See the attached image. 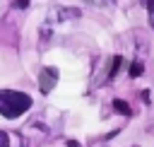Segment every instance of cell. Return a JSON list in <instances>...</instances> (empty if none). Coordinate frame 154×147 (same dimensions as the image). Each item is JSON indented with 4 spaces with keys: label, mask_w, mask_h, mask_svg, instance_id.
I'll list each match as a JSON object with an SVG mask.
<instances>
[{
    "label": "cell",
    "mask_w": 154,
    "mask_h": 147,
    "mask_svg": "<svg viewBox=\"0 0 154 147\" xmlns=\"http://www.w3.org/2000/svg\"><path fill=\"white\" fill-rule=\"evenodd\" d=\"M31 108V96L17 89H2L0 92V113L5 118H19L24 111Z\"/></svg>",
    "instance_id": "cell-1"
},
{
    "label": "cell",
    "mask_w": 154,
    "mask_h": 147,
    "mask_svg": "<svg viewBox=\"0 0 154 147\" xmlns=\"http://www.w3.org/2000/svg\"><path fill=\"white\" fill-rule=\"evenodd\" d=\"M55 84H58V67H43L38 75V89L43 94H48Z\"/></svg>",
    "instance_id": "cell-2"
},
{
    "label": "cell",
    "mask_w": 154,
    "mask_h": 147,
    "mask_svg": "<svg viewBox=\"0 0 154 147\" xmlns=\"http://www.w3.org/2000/svg\"><path fill=\"white\" fill-rule=\"evenodd\" d=\"M82 12L77 7H53L48 12V22H63V19H77Z\"/></svg>",
    "instance_id": "cell-3"
},
{
    "label": "cell",
    "mask_w": 154,
    "mask_h": 147,
    "mask_svg": "<svg viewBox=\"0 0 154 147\" xmlns=\"http://www.w3.org/2000/svg\"><path fill=\"white\" fill-rule=\"evenodd\" d=\"M113 108H116L118 113H123V116H132L130 104H128V101H123V99H116V101H113Z\"/></svg>",
    "instance_id": "cell-4"
},
{
    "label": "cell",
    "mask_w": 154,
    "mask_h": 147,
    "mask_svg": "<svg viewBox=\"0 0 154 147\" xmlns=\"http://www.w3.org/2000/svg\"><path fill=\"white\" fill-rule=\"evenodd\" d=\"M120 65H123V58H120V55H116V58H113V63H111V72H108V75L113 77V75L120 70Z\"/></svg>",
    "instance_id": "cell-5"
},
{
    "label": "cell",
    "mask_w": 154,
    "mask_h": 147,
    "mask_svg": "<svg viewBox=\"0 0 154 147\" xmlns=\"http://www.w3.org/2000/svg\"><path fill=\"white\" fill-rule=\"evenodd\" d=\"M142 70H144V65H142V63H132V65H130V77H140V75H142Z\"/></svg>",
    "instance_id": "cell-6"
},
{
    "label": "cell",
    "mask_w": 154,
    "mask_h": 147,
    "mask_svg": "<svg viewBox=\"0 0 154 147\" xmlns=\"http://www.w3.org/2000/svg\"><path fill=\"white\" fill-rule=\"evenodd\" d=\"M89 5H94V7H108V5H113L116 0H87Z\"/></svg>",
    "instance_id": "cell-7"
},
{
    "label": "cell",
    "mask_w": 154,
    "mask_h": 147,
    "mask_svg": "<svg viewBox=\"0 0 154 147\" xmlns=\"http://www.w3.org/2000/svg\"><path fill=\"white\" fill-rule=\"evenodd\" d=\"M0 147H10V137H7V133H2V130H0Z\"/></svg>",
    "instance_id": "cell-8"
},
{
    "label": "cell",
    "mask_w": 154,
    "mask_h": 147,
    "mask_svg": "<svg viewBox=\"0 0 154 147\" xmlns=\"http://www.w3.org/2000/svg\"><path fill=\"white\" fill-rule=\"evenodd\" d=\"M14 7H17V10H24V7H29V0H14Z\"/></svg>",
    "instance_id": "cell-9"
},
{
    "label": "cell",
    "mask_w": 154,
    "mask_h": 147,
    "mask_svg": "<svg viewBox=\"0 0 154 147\" xmlns=\"http://www.w3.org/2000/svg\"><path fill=\"white\" fill-rule=\"evenodd\" d=\"M144 5H147L149 14H152V19H154V0H144Z\"/></svg>",
    "instance_id": "cell-10"
},
{
    "label": "cell",
    "mask_w": 154,
    "mask_h": 147,
    "mask_svg": "<svg viewBox=\"0 0 154 147\" xmlns=\"http://www.w3.org/2000/svg\"><path fill=\"white\" fill-rule=\"evenodd\" d=\"M67 147H79V142L77 140H67Z\"/></svg>",
    "instance_id": "cell-11"
}]
</instances>
